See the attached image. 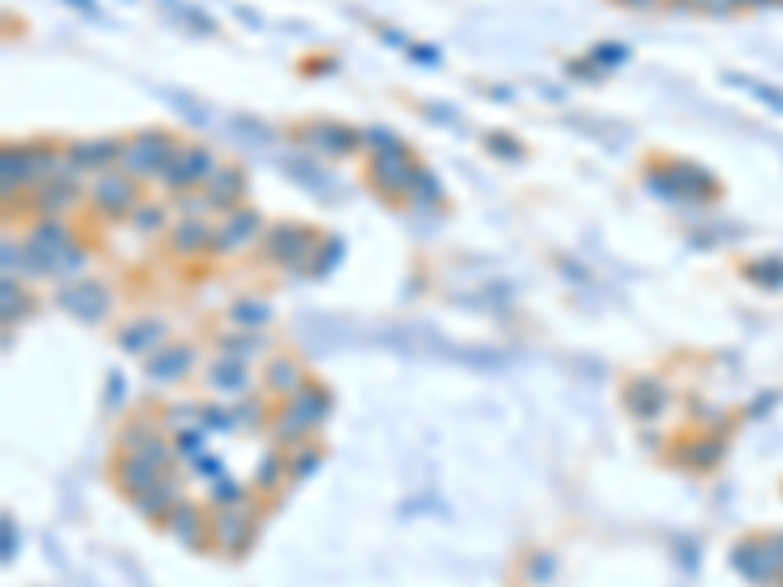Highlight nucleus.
<instances>
[{
  "instance_id": "39448f33",
  "label": "nucleus",
  "mask_w": 783,
  "mask_h": 587,
  "mask_svg": "<svg viewBox=\"0 0 783 587\" xmlns=\"http://www.w3.org/2000/svg\"><path fill=\"white\" fill-rule=\"evenodd\" d=\"M220 169V157L208 141H181L177 157L169 161V169L161 173L165 192L181 196V192H200L204 184L212 181V173Z\"/></svg>"
},
{
  "instance_id": "4468645a",
  "label": "nucleus",
  "mask_w": 783,
  "mask_h": 587,
  "mask_svg": "<svg viewBox=\"0 0 783 587\" xmlns=\"http://www.w3.org/2000/svg\"><path fill=\"white\" fill-rule=\"evenodd\" d=\"M79 200H83V184L75 173L51 177V181L32 188V212L36 216H67L71 208H79Z\"/></svg>"
},
{
  "instance_id": "f8f14e48",
  "label": "nucleus",
  "mask_w": 783,
  "mask_h": 587,
  "mask_svg": "<svg viewBox=\"0 0 783 587\" xmlns=\"http://www.w3.org/2000/svg\"><path fill=\"white\" fill-rule=\"evenodd\" d=\"M247 192H251L247 169H243V165H235V161H220V169L212 173V181L204 184L208 212L228 216V212H235V208H243V204H247Z\"/></svg>"
},
{
  "instance_id": "a19ab883",
  "label": "nucleus",
  "mask_w": 783,
  "mask_h": 587,
  "mask_svg": "<svg viewBox=\"0 0 783 587\" xmlns=\"http://www.w3.org/2000/svg\"><path fill=\"white\" fill-rule=\"evenodd\" d=\"M744 274L760 286H783V259H756Z\"/></svg>"
},
{
  "instance_id": "c756f323",
  "label": "nucleus",
  "mask_w": 783,
  "mask_h": 587,
  "mask_svg": "<svg viewBox=\"0 0 783 587\" xmlns=\"http://www.w3.org/2000/svg\"><path fill=\"white\" fill-rule=\"evenodd\" d=\"M32 310H36V298L16 278H4V325H20L24 317H32Z\"/></svg>"
},
{
  "instance_id": "5701e85b",
  "label": "nucleus",
  "mask_w": 783,
  "mask_h": 587,
  "mask_svg": "<svg viewBox=\"0 0 783 587\" xmlns=\"http://www.w3.org/2000/svg\"><path fill=\"white\" fill-rule=\"evenodd\" d=\"M181 501H185V497H181V482H177V474H173V478L165 474L153 490H145L141 497H134V509H138L141 517H149V521H161V525H165Z\"/></svg>"
},
{
  "instance_id": "1a4fd4ad",
  "label": "nucleus",
  "mask_w": 783,
  "mask_h": 587,
  "mask_svg": "<svg viewBox=\"0 0 783 587\" xmlns=\"http://www.w3.org/2000/svg\"><path fill=\"white\" fill-rule=\"evenodd\" d=\"M294 134H298V141H306L318 153H325L329 161H345V157L365 149V130H357L349 122H337V118H310Z\"/></svg>"
},
{
  "instance_id": "f03ea898",
  "label": "nucleus",
  "mask_w": 783,
  "mask_h": 587,
  "mask_svg": "<svg viewBox=\"0 0 783 587\" xmlns=\"http://www.w3.org/2000/svg\"><path fill=\"white\" fill-rule=\"evenodd\" d=\"M322 243L325 239L318 235V227L298 224V220H275L259 239V259L290 274H310Z\"/></svg>"
},
{
  "instance_id": "4c0bfd02",
  "label": "nucleus",
  "mask_w": 783,
  "mask_h": 587,
  "mask_svg": "<svg viewBox=\"0 0 783 587\" xmlns=\"http://www.w3.org/2000/svg\"><path fill=\"white\" fill-rule=\"evenodd\" d=\"M408 141L396 134V130H388V126H369L365 130V149H369L372 157L376 153H392V149H404Z\"/></svg>"
},
{
  "instance_id": "09e8293b",
  "label": "nucleus",
  "mask_w": 783,
  "mask_h": 587,
  "mask_svg": "<svg viewBox=\"0 0 783 587\" xmlns=\"http://www.w3.org/2000/svg\"><path fill=\"white\" fill-rule=\"evenodd\" d=\"M701 8H705V12L725 16V12H733V0H701Z\"/></svg>"
},
{
  "instance_id": "5fc2aeb1",
  "label": "nucleus",
  "mask_w": 783,
  "mask_h": 587,
  "mask_svg": "<svg viewBox=\"0 0 783 587\" xmlns=\"http://www.w3.org/2000/svg\"><path fill=\"white\" fill-rule=\"evenodd\" d=\"M67 4H75V8H83L87 16H98V4H94V0H67Z\"/></svg>"
},
{
  "instance_id": "7ed1b4c3",
  "label": "nucleus",
  "mask_w": 783,
  "mask_h": 587,
  "mask_svg": "<svg viewBox=\"0 0 783 587\" xmlns=\"http://www.w3.org/2000/svg\"><path fill=\"white\" fill-rule=\"evenodd\" d=\"M177 149H181V137L173 134V130H165V126H145V130L126 137L118 169L141 184L161 181V173L169 169V161L177 157Z\"/></svg>"
},
{
  "instance_id": "603ef678",
  "label": "nucleus",
  "mask_w": 783,
  "mask_h": 587,
  "mask_svg": "<svg viewBox=\"0 0 783 587\" xmlns=\"http://www.w3.org/2000/svg\"><path fill=\"white\" fill-rule=\"evenodd\" d=\"M12 517H4V560H12Z\"/></svg>"
},
{
  "instance_id": "aec40b11",
  "label": "nucleus",
  "mask_w": 783,
  "mask_h": 587,
  "mask_svg": "<svg viewBox=\"0 0 783 587\" xmlns=\"http://www.w3.org/2000/svg\"><path fill=\"white\" fill-rule=\"evenodd\" d=\"M623 404H627V411H631L635 419L650 423V419H658V415L666 411L670 392H666L658 380H650V376H635V380L627 384V392H623Z\"/></svg>"
},
{
  "instance_id": "6e6552de",
  "label": "nucleus",
  "mask_w": 783,
  "mask_h": 587,
  "mask_svg": "<svg viewBox=\"0 0 783 587\" xmlns=\"http://www.w3.org/2000/svg\"><path fill=\"white\" fill-rule=\"evenodd\" d=\"M55 306L63 314H71L75 321H83V325H98L114 310V290L106 282H98V278H75V282L55 290Z\"/></svg>"
},
{
  "instance_id": "79ce46f5",
  "label": "nucleus",
  "mask_w": 783,
  "mask_h": 587,
  "mask_svg": "<svg viewBox=\"0 0 783 587\" xmlns=\"http://www.w3.org/2000/svg\"><path fill=\"white\" fill-rule=\"evenodd\" d=\"M231 411H235V423H239V427H247V431H259V427H263V419H267V411H263V404H259L255 396H243L239 407H231Z\"/></svg>"
},
{
  "instance_id": "cd10ccee",
  "label": "nucleus",
  "mask_w": 783,
  "mask_h": 587,
  "mask_svg": "<svg viewBox=\"0 0 783 587\" xmlns=\"http://www.w3.org/2000/svg\"><path fill=\"white\" fill-rule=\"evenodd\" d=\"M282 482H290L286 451L263 454V458H259V466H255V490H259V494H275Z\"/></svg>"
},
{
  "instance_id": "864d4df0",
  "label": "nucleus",
  "mask_w": 783,
  "mask_h": 587,
  "mask_svg": "<svg viewBox=\"0 0 783 587\" xmlns=\"http://www.w3.org/2000/svg\"><path fill=\"white\" fill-rule=\"evenodd\" d=\"M306 71H333V59H310V63H302Z\"/></svg>"
},
{
  "instance_id": "9b49d317",
  "label": "nucleus",
  "mask_w": 783,
  "mask_h": 587,
  "mask_svg": "<svg viewBox=\"0 0 783 587\" xmlns=\"http://www.w3.org/2000/svg\"><path fill=\"white\" fill-rule=\"evenodd\" d=\"M263 231H267V216L259 208H251V204L235 208L228 216H220V224H216V255H235V251L259 243Z\"/></svg>"
},
{
  "instance_id": "f257e3e1",
  "label": "nucleus",
  "mask_w": 783,
  "mask_h": 587,
  "mask_svg": "<svg viewBox=\"0 0 783 587\" xmlns=\"http://www.w3.org/2000/svg\"><path fill=\"white\" fill-rule=\"evenodd\" d=\"M646 188L658 196V200H666V204H709V200H717L721 196V181L705 169V165H693V161H678V157H670V161H650L643 173Z\"/></svg>"
},
{
  "instance_id": "bb28decb",
  "label": "nucleus",
  "mask_w": 783,
  "mask_h": 587,
  "mask_svg": "<svg viewBox=\"0 0 783 587\" xmlns=\"http://www.w3.org/2000/svg\"><path fill=\"white\" fill-rule=\"evenodd\" d=\"M678 462L682 466H690V470H713L717 462H721V454L725 447L717 443V439H686V443H678Z\"/></svg>"
},
{
  "instance_id": "20e7f679",
  "label": "nucleus",
  "mask_w": 783,
  "mask_h": 587,
  "mask_svg": "<svg viewBox=\"0 0 783 587\" xmlns=\"http://www.w3.org/2000/svg\"><path fill=\"white\" fill-rule=\"evenodd\" d=\"M419 173H423V165L415 161L412 145H404V149H392V153H376V157H369L365 181H369V188L380 196V200H388V204H392V200L412 196Z\"/></svg>"
},
{
  "instance_id": "2f4dec72",
  "label": "nucleus",
  "mask_w": 783,
  "mask_h": 587,
  "mask_svg": "<svg viewBox=\"0 0 783 587\" xmlns=\"http://www.w3.org/2000/svg\"><path fill=\"white\" fill-rule=\"evenodd\" d=\"M161 4H165V8H177V12H169V16H177L188 32H196V36H216V32H220V24H216L204 8H196V4H185V0H161Z\"/></svg>"
},
{
  "instance_id": "ddd939ff",
  "label": "nucleus",
  "mask_w": 783,
  "mask_h": 587,
  "mask_svg": "<svg viewBox=\"0 0 783 587\" xmlns=\"http://www.w3.org/2000/svg\"><path fill=\"white\" fill-rule=\"evenodd\" d=\"M165 247L177 259H204L216 255V224L204 220H173V227L165 231Z\"/></svg>"
},
{
  "instance_id": "b1692460",
  "label": "nucleus",
  "mask_w": 783,
  "mask_h": 587,
  "mask_svg": "<svg viewBox=\"0 0 783 587\" xmlns=\"http://www.w3.org/2000/svg\"><path fill=\"white\" fill-rule=\"evenodd\" d=\"M310 376H306V368L294 361V357H267L263 364V384H267V392H275V396H298L302 392V384H306Z\"/></svg>"
},
{
  "instance_id": "58836bf2",
  "label": "nucleus",
  "mask_w": 783,
  "mask_h": 587,
  "mask_svg": "<svg viewBox=\"0 0 783 587\" xmlns=\"http://www.w3.org/2000/svg\"><path fill=\"white\" fill-rule=\"evenodd\" d=\"M173 212H177V220H204V216H208L204 188H200V192H181V196H173Z\"/></svg>"
},
{
  "instance_id": "de8ad7c7",
  "label": "nucleus",
  "mask_w": 783,
  "mask_h": 587,
  "mask_svg": "<svg viewBox=\"0 0 783 587\" xmlns=\"http://www.w3.org/2000/svg\"><path fill=\"white\" fill-rule=\"evenodd\" d=\"M192 466H196V474H204L208 482H216V478L224 474V462H220V458H212V454H200Z\"/></svg>"
},
{
  "instance_id": "412c9836",
  "label": "nucleus",
  "mask_w": 783,
  "mask_h": 587,
  "mask_svg": "<svg viewBox=\"0 0 783 587\" xmlns=\"http://www.w3.org/2000/svg\"><path fill=\"white\" fill-rule=\"evenodd\" d=\"M165 474L157 470V466H149L141 454H118V462H114V482H118V490L126 497H141L145 490H153L157 482H161Z\"/></svg>"
},
{
  "instance_id": "f704fd0d",
  "label": "nucleus",
  "mask_w": 783,
  "mask_h": 587,
  "mask_svg": "<svg viewBox=\"0 0 783 587\" xmlns=\"http://www.w3.org/2000/svg\"><path fill=\"white\" fill-rule=\"evenodd\" d=\"M208 501H212V509H228V505H247L251 494H247V486H239L235 478L220 474V478L208 486Z\"/></svg>"
},
{
  "instance_id": "72a5a7b5",
  "label": "nucleus",
  "mask_w": 783,
  "mask_h": 587,
  "mask_svg": "<svg viewBox=\"0 0 783 587\" xmlns=\"http://www.w3.org/2000/svg\"><path fill=\"white\" fill-rule=\"evenodd\" d=\"M443 200H447V188L443 181L423 165V173H419V181L412 188V204L415 208H443Z\"/></svg>"
},
{
  "instance_id": "3c124183",
  "label": "nucleus",
  "mask_w": 783,
  "mask_h": 587,
  "mask_svg": "<svg viewBox=\"0 0 783 587\" xmlns=\"http://www.w3.org/2000/svg\"><path fill=\"white\" fill-rule=\"evenodd\" d=\"M412 59H419V63H439V51H431V47H412Z\"/></svg>"
},
{
  "instance_id": "7c9ffc66",
  "label": "nucleus",
  "mask_w": 783,
  "mask_h": 587,
  "mask_svg": "<svg viewBox=\"0 0 783 587\" xmlns=\"http://www.w3.org/2000/svg\"><path fill=\"white\" fill-rule=\"evenodd\" d=\"M322 458L325 451L318 447V443H302V447H294V451H286V470H290V482H306L318 466H322Z\"/></svg>"
},
{
  "instance_id": "f3484780",
  "label": "nucleus",
  "mask_w": 783,
  "mask_h": 587,
  "mask_svg": "<svg viewBox=\"0 0 783 587\" xmlns=\"http://www.w3.org/2000/svg\"><path fill=\"white\" fill-rule=\"evenodd\" d=\"M282 407H286V411H290V415H294V419H298V423L314 435L325 419H329V411H333V396H329V388H325V384L306 380V384H302V392H298V396H290Z\"/></svg>"
},
{
  "instance_id": "37998d69",
  "label": "nucleus",
  "mask_w": 783,
  "mask_h": 587,
  "mask_svg": "<svg viewBox=\"0 0 783 587\" xmlns=\"http://www.w3.org/2000/svg\"><path fill=\"white\" fill-rule=\"evenodd\" d=\"M341 255H345V243L333 235L329 243H322V251H318V259H314V271H310V274H314V278H325V274L337 267V259H341Z\"/></svg>"
},
{
  "instance_id": "49530a36",
  "label": "nucleus",
  "mask_w": 783,
  "mask_h": 587,
  "mask_svg": "<svg viewBox=\"0 0 783 587\" xmlns=\"http://www.w3.org/2000/svg\"><path fill=\"white\" fill-rule=\"evenodd\" d=\"M525 572H529V580H533V584H545V580H553L556 560L549 556V552H537V556L529 560V568H525Z\"/></svg>"
},
{
  "instance_id": "ea45409f",
  "label": "nucleus",
  "mask_w": 783,
  "mask_h": 587,
  "mask_svg": "<svg viewBox=\"0 0 783 587\" xmlns=\"http://www.w3.org/2000/svg\"><path fill=\"white\" fill-rule=\"evenodd\" d=\"M627 55H631V51H627L623 44H599V47H592V55H588V59L596 63L603 75H611L619 63H627Z\"/></svg>"
},
{
  "instance_id": "c03bdc74",
  "label": "nucleus",
  "mask_w": 783,
  "mask_h": 587,
  "mask_svg": "<svg viewBox=\"0 0 783 587\" xmlns=\"http://www.w3.org/2000/svg\"><path fill=\"white\" fill-rule=\"evenodd\" d=\"M231 130H243L247 141H275V130H271V126H263V122H255V118H247V114H235V118H231Z\"/></svg>"
},
{
  "instance_id": "423d86ee",
  "label": "nucleus",
  "mask_w": 783,
  "mask_h": 587,
  "mask_svg": "<svg viewBox=\"0 0 783 587\" xmlns=\"http://www.w3.org/2000/svg\"><path fill=\"white\" fill-rule=\"evenodd\" d=\"M87 200H91V208L102 220L114 224V220H130L134 216V208L145 200V192H141V181L126 177L122 169H110V173H102V177L91 181Z\"/></svg>"
},
{
  "instance_id": "a878e982",
  "label": "nucleus",
  "mask_w": 783,
  "mask_h": 587,
  "mask_svg": "<svg viewBox=\"0 0 783 587\" xmlns=\"http://www.w3.org/2000/svg\"><path fill=\"white\" fill-rule=\"evenodd\" d=\"M169 216H173V204L145 196L138 208H134V216H130V227H134L138 235H165V231L173 227L169 224Z\"/></svg>"
},
{
  "instance_id": "2eb2a0df",
  "label": "nucleus",
  "mask_w": 783,
  "mask_h": 587,
  "mask_svg": "<svg viewBox=\"0 0 783 587\" xmlns=\"http://www.w3.org/2000/svg\"><path fill=\"white\" fill-rule=\"evenodd\" d=\"M204 380H208V388H212V392H220V396H235V400L251 396V384H255V376H251L247 361L228 357V353H220V357H212V361H208Z\"/></svg>"
},
{
  "instance_id": "4be33fe9",
  "label": "nucleus",
  "mask_w": 783,
  "mask_h": 587,
  "mask_svg": "<svg viewBox=\"0 0 783 587\" xmlns=\"http://www.w3.org/2000/svg\"><path fill=\"white\" fill-rule=\"evenodd\" d=\"M0 181H4V196L36 188V173L28 161V141H4L0 149Z\"/></svg>"
},
{
  "instance_id": "393cba45",
  "label": "nucleus",
  "mask_w": 783,
  "mask_h": 587,
  "mask_svg": "<svg viewBox=\"0 0 783 587\" xmlns=\"http://www.w3.org/2000/svg\"><path fill=\"white\" fill-rule=\"evenodd\" d=\"M228 317L235 329H247V333H267V325L275 321V310L267 298H255V294H243L228 306Z\"/></svg>"
},
{
  "instance_id": "e433bc0d",
  "label": "nucleus",
  "mask_w": 783,
  "mask_h": 587,
  "mask_svg": "<svg viewBox=\"0 0 783 587\" xmlns=\"http://www.w3.org/2000/svg\"><path fill=\"white\" fill-rule=\"evenodd\" d=\"M87 263H91V251H87V247H83V243L75 239V243H71V247L63 251V259H59V271H55V278H71V282H75L79 274L87 271Z\"/></svg>"
},
{
  "instance_id": "dca6fc26",
  "label": "nucleus",
  "mask_w": 783,
  "mask_h": 587,
  "mask_svg": "<svg viewBox=\"0 0 783 587\" xmlns=\"http://www.w3.org/2000/svg\"><path fill=\"white\" fill-rule=\"evenodd\" d=\"M192 368H196V349L192 345H165V349H157L153 357L141 361V372L153 384H177Z\"/></svg>"
},
{
  "instance_id": "9d476101",
  "label": "nucleus",
  "mask_w": 783,
  "mask_h": 587,
  "mask_svg": "<svg viewBox=\"0 0 783 587\" xmlns=\"http://www.w3.org/2000/svg\"><path fill=\"white\" fill-rule=\"evenodd\" d=\"M259 537V517H255V505H228V509H216L212 513V544L224 552V556H243L251 552V544Z\"/></svg>"
},
{
  "instance_id": "8fccbe9b",
  "label": "nucleus",
  "mask_w": 783,
  "mask_h": 587,
  "mask_svg": "<svg viewBox=\"0 0 783 587\" xmlns=\"http://www.w3.org/2000/svg\"><path fill=\"white\" fill-rule=\"evenodd\" d=\"M615 4H623V8H635V12H650V8H658L662 0H615Z\"/></svg>"
},
{
  "instance_id": "6ab92c4d",
  "label": "nucleus",
  "mask_w": 783,
  "mask_h": 587,
  "mask_svg": "<svg viewBox=\"0 0 783 587\" xmlns=\"http://www.w3.org/2000/svg\"><path fill=\"white\" fill-rule=\"evenodd\" d=\"M165 529H169L173 541H181L185 548H208V541H212V521H208L204 509L192 505V501H181V505L173 509V517L165 521Z\"/></svg>"
},
{
  "instance_id": "c9c22d12",
  "label": "nucleus",
  "mask_w": 783,
  "mask_h": 587,
  "mask_svg": "<svg viewBox=\"0 0 783 587\" xmlns=\"http://www.w3.org/2000/svg\"><path fill=\"white\" fill-rule=\"evenodd\" d=\"M482 149H486L490 157H498V161H521V157H525V145H521L513 134H502V130L482 137Z\"/></svg>"
},
{
  "instance_id": "473e14b6",
  "label": "nucleus",
  "mask_w": 783,
  "mask_h": 587,
  "mask_svg": "<svg viewBox=\"0 0 783 587\" xmlns=\"http://www.w3.org/2000/svg\"><path fill=\"white\" fill-rule=\"evenodd\" d=\"M161 435V427L149 419V415H134V419H126V427L118 431V447L126 454H134V451H141L149 439H157Z\"/></svg>"
},
{
  "instance_id": "a211bd4d",
  "label": "nucleus",
  "mask_w": 783,
  "mask_h": 587,
  "mask_svg": "<svg viewBox=\"0 0 783 587\" xmlns=\"http://www.w3.org/2000/svg\"><path fill=\"white\" fill-rule=\"evenodd\" d=\"M165 337H169V325L161 321V317H145V321H130V325H122L118 329V345H122V353H130V357H153L157 349H165Z\"/></svg>"
},
{
  "instance_id": "0eeeda50",
  "label": "nucleus",
  "mask_w": 783,
  "mask_h": 587,
  "mask_svg": "<svg viewBox=\"0 0 783 587\" xmlns=\"http://www.w3.org/2000/svg\"><path fill=\"white\" fill-rule=\"evenodd\" d=\"M122 134H98V137H75V141H63V153H67V173L75 177H102L110 169H118L122 161Z\"/></svg>"
},
{
  "instance_id": "a18cd8bd",
  "label": "nucleus",
  "mask_w": 783,
  "mask_h": 587,
  "mask_svg": "<svg viewBox=\"0 0 783 587\" xmlns=\"http://www.w3.org/2000/svg\"><path fill=\"white\" fill-rule=\"evenodd\" d=\"M12 274H24V243L4 235V278H12Z\"/></svg>"
},
{
  "instance_id": "c85d7f7f",
  "label": "nucleus",
  "mask_w": 783,
  "mask_h": 587,
  "mask_svg": "<svg viewBox=\"0 0 783 587\" xmlns=\"http://www.w3.org/2000/svg\"><path fill=\"white\" fill-rule=\"evenodd\" d=\"M220 353L239 357V361H251V357H259V353H267V337H263V333H247V329H235V333H224V337H220Z\"/></svg>"
}]
</instances>
